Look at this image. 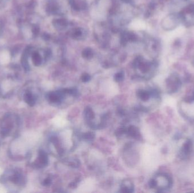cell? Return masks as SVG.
Instances as JSON below:
<instances>
[{"label":"cell","mask_w":194,"mask_h":193,"mask_svg":"<svg viewBox=\"0 0 194 193\" xmlns=\"http://www.w3.org/2000/svg\"><path fill=\"white\" fill-rule=\"evenodd\" d=\"M179 15L181 22H182L185 26L190 27L194 25V3L185 7Z\"/></svg>","instance_id":"6da1fadb"},{"label":"cell","mask_w":194,"mask_h":193,"mask_svg":"<svg viewBox=\"0 0 194 193\" xmlns=\"http://www.w3.org/2000/svg\"><path fill=\"white\" fill-rule=\"evenodd\" d=\"M180 22L181 19L179 15L171 14L164 20L162 25L164 29H165L166 30H172L175 29Z\"/></svg>","instance_id":"7a4b0ae2"},{"label":"cell","mask_w":194,"mask_h":193,"mask_svg":"<svg viewBox=\"0 0 194 193\" xmlns=\"http://www.w3.org/2000/svg\"><path fill=\"white\" fill-rule=\"evenodd\" d=\"M181 85V82L177 75H172L167 80V88L169 93L177 92Z\"/></svg>","instance_id":"3957f363"},{"label":"cell","mask_w":194,"mask_h":193,"mask_svg":"<svg viewBox=\"0 0 194 193\" xmlns=\"http://www.w3.org/2000/svg\"><path fill=\"white\" fill-rule=\"evenodd\" d=\"M192 142L190 139H187L182 145L181 151L179 152L180 157L182 158H187L190 154L192 150Z\"/></svg>","instance_id":"277c9868"},{"label":"cell","mask_w":194,"mask_h":193,"mask_svg":"<svg viewBox=\"0 0 194 193\" xmlns=\"http://www.w3.org/2000/svg\"><path fill=\"white\" fill-rule=\"evenodd\" d=\"M64 93L62 90H59L57 92H52L47 95V98L49 101L52 103H58L62 101V97Z\"/></svg>","instance_id":"5b68a950"},{"label":"cell","mask_w":194,"mask_h":193,"mask_svg":"<svg viewBox=\"0 0 194 193\" xmlns=\"http://www.w3.org/2000/svg\"><path fill=\"white\" fill-rule=\"evenodd\" d=\"M158 93L155 90L149 91L144 90H140L138 91L137 96L141 100L146 101H148L150 99L152 95H157Z\"/></svg>","instance_id":"8992f818"},{"label":"cell","mask_w":194,"mask_h":193,"mask_svg":"<svg viewBox=\"0 0 194 193\" xmlns=\"http://www.w3.org/2000/svg\"><path fill=\"white\" fill-rule=\"evenodd\" d=\"M120 192L122 193H132L134 190V187L131 181L129 180L123 181L121 185Z\"/></svg>","instance_id":"52a82bcc"},{"label":"cell","mask_w":194,"mask_h":193,"mask_svg":"<svg viewBox=\"0 0 194 193\" xmlns=\"http://www.w3.org/2000/svg\"><path fill=\"white\" fill-rule=\"evenodd\" d=\"M127 133L133 138L139 139L141 136L139 129L134 126H130L127 129Z\"/></svg>","instance_id":"ba28073f"},{"label":"cell","mask_w":194,"mask_h":193,"mask_svg":"<svg viewBox=\"0 0 194 193\" xmlns=\"http://www.w3.org/2000/svg\"><path fill=\"white\" fill-rule=\"evenodd\" d=\"M39 159H38V165L40 167H44L48 164V156L45 152L40 151L39 152Z\"/></svg>","instance_id":"9c48e42d"},{"label":"cell","mask_w":194,"mask_h":193,"mask_svg":"<svg viewBox=\"0 0 194 193\" xmlns=\"http://www.w3.org/2000/svg\"><path fill=\"white\" fill-rule=\"evenodd\" d=\"M10 60V52L7 51H3L0 52V63L5 64L8 63Z\"/></svg>","instance_id":"30bf717a"},{"label":"cell","mask_w":194,"mask_h":193,"mask_svg":"<svg viewBox=\"0 0 194 193\" xmlns=\"http://www.w3.org/2000/svg\"><path fill=\"white\" fill-rule=\"evenodd\" d=\"M25 100L26 101V103H28L31 106L34 105L35 104V98L34 97L33 95L30 92H27L25 94Z\"/></svg>","instance_id":"8fae6325"},{"label":"cell","mask_w":194,"mask_h":193,"mask_svg":"<svg viewBox=\"0 0 194 193\" xmlns=\"http://www.w3.org/2000/svg\"><path fill=\"white\" fill-rule=\"evenodd\" d=\"M85 114L88 120H92L95 118V113L90 107H87V108L85 110Z\"/></svg>","instance_id":"7c38bea8"},{"label":"cell","mask_w":194,"mask_h":193,"mask_svg":"<svg viewBox=\"0 0 194 193\" xmlns=\"http://www.w3.org/2000/svg\"><path fill=\"white\" fill-rule=\"evenodd\" d=\"M82 137H83L84 139L86 140V141H91L94 138L95 134L93 132H87L83 134Z\"/></svg>","instance_id":"4fadbf2b"},{"label":"cell","mask_w":194,"mask_h":193,"mask_svg":"<svg viewBox=\"0 0 194 193\" xmlns=\"http://www.w3.org/2000/svg\"><path fill=\"white\" fill-rule=\"evenodd\" d=\"M68 165H70L72 167L77 168L79 166L80 163H79V161L77 160H76V159H72L70 160L69 161H68Z\"/></svg>","instance_id":"5bb4252c"},{"label":"cell","mask_w":194,"mask_h":193,"mask_svg":"<svg viewBox=\"0 0 194 193\" xmlns=\"http://www.w3.org/2000/svg\"><path fill=\"white\" fill-rule=\"evenodd\" d=\"M114 79L117 82H120L123 81L124 79V74L122 73H118L115 75Z\"/></svg>","instance_id":"9a60e30c"},{"label":"cell","mask_w":194,"mask_h":193,"mask_svg":"<svg viewBox=\"0 0 194 193\" xmlns=\"http://www.w3.org/2000/svg\"><path fill=\"white\" fill-rule=\"evenodd\" d=\"M116 135L118 137H120L122 135H124V134L127 133V129L124 128H120L118 129H117L116 131Z\"/></svg>","instance_id":"2e32d148"},{"label":"cell","mask_w":194,"mask_h":193,"mask_svg":"<svg viewBox=\"0 0 194 193\" xmlns=\"http://www.w3.org/2000/svg\"><path fill=\"white\" fill-rule=\"evenodd\" d=\"M83 56H84L85 57H86V58H89L92 56V53L90 49H87L86 50H85L84 52H83Z\"/></svg>","instance_id":"e0dca14e"},{"label":"cell","mask_w":194,"mask_h":193,"mask_svg":"<svg viewBox=\"0 0 194 193\" xmlns=\"http://www.w3.org/2000/svg\"><path fill=\"white\" fill-rule=\"evenodd\" d=\"M81 79H82V81L84 82H87L90 80L91 77L89 74H85L82 76Z\"/></svg>","instance_id":"ac0fdd59"},{"label":"cell","mask_w":194,"mask_h":193,"mask_svg":"<svg viewBox=\"0 0 194 193\" xmlns=\"http://www.w3.org/2000/svg\"><path fill=\"white\" fill-rule=\"evenodd\" d=\"M51 182H52L51 179L49 178H47L45 179V180L44 181L43 185H45V186H49V185H51Z\"/></svg>","instance_id":"d6986e66"}]
</instances>
